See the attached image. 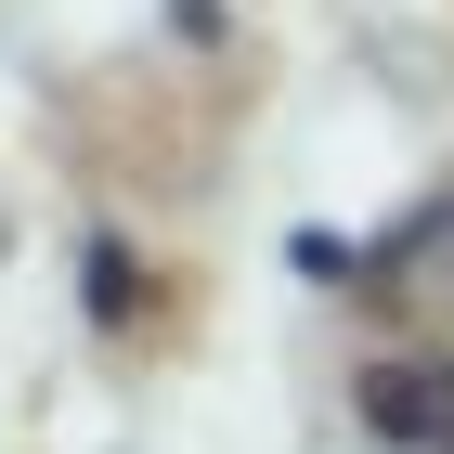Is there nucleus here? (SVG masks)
Masks as SVG:
<instances>
[{"label":"nucleus","mask_w":454,"mask_h":454,"mask_svg":"<svg viewBox=\"0 0 454 454\" xmlns=\"http://www.w3.org/2000/svg\"><path fill=\"white\" fill-rule=\"evenodd\" d=\"M364 416H377L389 442H454V377L442 364H377V377H364Z\"/></svg>","instance_id":"obj_1"}]
</instances>
